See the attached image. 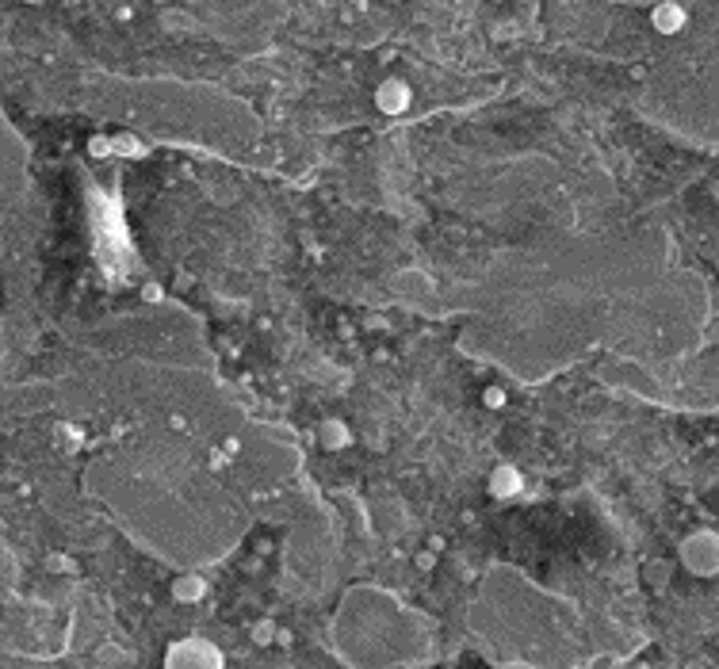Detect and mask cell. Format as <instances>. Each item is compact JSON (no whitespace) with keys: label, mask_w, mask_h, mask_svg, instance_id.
Returning <instances> with one entry per match:
<instances>
[{"label":"cell","mask_w":719,"mask_h":669,"mask_svg":"<svg viewBox=\"0 0 719 669\" xmlns=\"http://www.w3.org/2000/svg\"><path fill=\"white\" fill-rule=\"evenodd\" d=\"M322 444H325V447L348 444V429L341 425V421H325V425H322Z\"/></svg>","instance_id":"cell-6"},{"label":"cell","mask_w":719,"mask_h":669,"mask_svg":"<svg viewBox=\"0 0 719 669\" xmlns=\"http://www.w3.org/2000/svg\"><path fill=\"white\" fill-rule=\"evenodd\" d=\"M169 669H222V658H218V650L199 647V639H187L180 647H173Z\"/></svg>","instance_id":"cell-1"},{"label":"cell","mask_w":719,"mask_h":669,"mask_svg":"<svg viewBox=\"0 0 719 669\" xmlns=\"http://www.w3.org/2000/svg\"><path fill=\"white\" fill-rule=\"evenodd\" d=\"M655 23H658V31H677L685 23V12H681V8H674V4H662L655 12Z\"/></svg>","instance_id":"cell-5"},{"label":"cell","mask_w":719,"mask_h":669,"mask_svg":"<svg viewBox=\"0 0 719 669\" xmlns=\"http://www.w3.org/2000/svg\"><path fill=\"white\" fill-rule=\"evenodd\" d=\"M203 593H207V582H203V577H195V574L176 577V582H173V597H176V600H199Z\"/></svg>","instance_id":"cell-4"},{"label":"cell","mask_w":719,"mask_h":669,"mask_svg":"<svg viewBox=\"0 0 719 669\" xmlns=\"http://www.w3.org/2000/svg\"><path fill=\"white\" fill-rule=\"evenodd\" d=\"M252 639H257L260 647H268V642H276V624H268V619H264V624H257V627H252Z\"/></svg>","instance_id":"cell-7"},{"label":"cell","mask_w":719,"mask_h":669,"mask_svg":"<svg viewBox=\"0 0 719 669\" xmlns=\"http://www.w3.org/2000/svg\"><path fill=\"white\" fill-rule=\"evenodd\" d=\"M432 562H436V554H432V551H429V554H418V566H421V570H429Z\"/></svg>","instance_id":"cell-9"},{"label":"cell","mask_w":719,"mask_h":669,"mask_svg":"<svg viewBox=\"0 0 719 669\" xmlns=\"http://www.w3.org/2000/svg\"><path fill=\"white\" fill-rule=\"evenodd\" d=\"M490 489H494L497 497H513L520 494V475L513 467H497L494 475H490Z\"/></svg>","instance_id":"cell-3"},{"label":"cell","mask_w":719,"mask_h":669,"mask_svg":"<svg viewBox=\"0 0 719 669\" xmlns=\"http://www.w3.org/2000/svg\"><path fill=\"white\" fill-rule=\"evenodd\" d=\"M482 402L494 405V410H501V405H505V390L501 387H486V390H482Z\"/></svg>","instance_id":"cell-8"},{"label":"cell","mask_w":719,"mask_h":669,"mask_svg":"<svg viewBox=\"0 0 719 669\" xmlns=\"http://www.w3.org/2000/svg\"><path fill=\"white\" fill-rule=\"evenodd\" d=\"M375 100H379L383 111H390V115H394V111H402L406 103H410V85H406V80H387V85L379 88V96H375Z\"/></svg>","instance_id":"cell-2"}]
</instances>
